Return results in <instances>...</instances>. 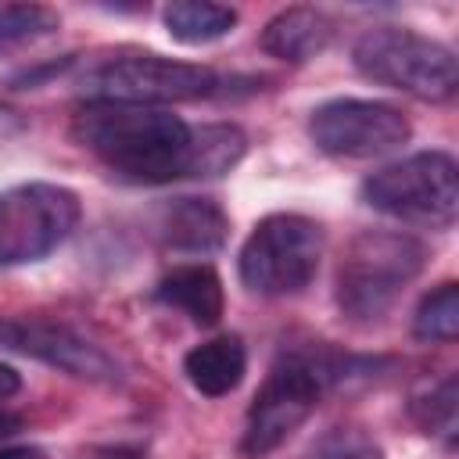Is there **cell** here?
Instances as JSON below:
<instances>
[{"instance_id": "ba28073f", "label": "cell", "mask_w": 459, "mask_h": 459, "mask_svg": "<svg viewBox=\"0 0 459 459\" xmlns=\"http://www.w3.org/2000/svg\"><path fill=\"white\" fill-rule=\"evenodd\" d=\"M79 222V197L57 183H22L0 194V265L47 258Z\"/></svg>"}, {"instance_id": "5b68a950", "label": "cell", "mask_w": 459, "mask_h": 459, "mask_svg": "<svg viewBox=\"0 0 459 459\" xmlns=\"http://www.w3.org/2000/svg\"><path fill=\"white\" fill-rule=\"evenodd\" d=\"M362 201L391 219L448 230L459 215V169L445 151H420L373 172Z\"/></svg>"}, {"instance_id": "44dd1931", "label": "cell", "mask_w": 459, "mask_h": 459, "mask_svg": "<svg viewBox=\"0 0 459 459\" xmlns=\"http://www.w3.org/2000/svg\"><path fill=\"white\" fill-rule=\"evenodd\" d=\"M0 459H47V452L36 445H11V448H0Z\"/></svg>"}, {"instance_id": "9a60e30c", "label": "cell", "mask_w": 459, "mask_h": 459, "mask_svg": "<svg viewBox=\"0 0 459 459\" xmlns=\"http://www.w3.org/2000/svg\"><path fill=\"white\" fill-rule=\"evenodd\" d=\"M161 22L176 43L201 47L215 43L237 25V11L226 4H208V0H176L161 11Z\"/></svg>"}, {"instance_id": "52a82bcc", "label": "cell", "mask_w": 459, "mask_h": 459, "mask_svg": "<svg viewBox=\"0 0 459 459\" xmlns=\"http://www.w3.org/2000/svg\"><path fill=\"white\" fill-rule=\"evenodd\" d=\"M86 100H115V104H169V100H197L219 93L222 79L208 65L172 61L161 54H129L93 65L82 75Z\"/></svg>"}, {"instance_id": "8fae6325", "label": "cell", "mask_w": 459, "mask_h": 459, "mask_svg": "<svg viewBox=\"0 0 459 459\" xmlns=\"http://www.w3.org/2000/svg\"><path fill=\"white\" fill-rule=\"evenodd\" d=\"M158 237L172 251L208 255V251H219L226 244L230 219L208 197H179L158 212Z\"/></svg>"}, {"instance_id": "d6986e66", "label": "cell", "mask_w": 459, "mask_h": 459, "mask_svg": "<svg viewBox=\"0 0 459 459\" xmlns=\"http://www.w3.org/2000/svg\"><path fill=\"white\" fill-rule=\"evenodd\" d=\"M305 459H384V448L359 427H337L323 434Z\"/></svg>"}, {"instance_id": "2e32d148", "label": "cell", "mask_w": 459, "mask_h": 459, "mask_svg": "<svg viewBox=\"0 0 459 459\" xmlns=\"http://www.w3.org/2000/svg\"><path fill=\"white\" fill-rule=\"evenodd\" d=\"M409 412L423 434H434V437L455 445V430H459V384H455V377H445L434 387H427L423 394H416L409 402Z\"/></svg>"}, {"instance_id": "30bf717a", "label": "cell", "mask_w": 459, "mask_h": 459, "mask_svg": "<svg viewBox=\"0 0 459 459\" xmlns=\"http://www.w3.org/2000/svg\"><path fill=\"white\" fill-rule=\"evenodd\" d=\"M0 344L22 355H32L68 377L93 380V384H115L122 377L118 362L82 333H75L65 323L50 319H0Z\"/></svg>"}, {"instance_id": "3957f363", "label": "cell", "mask_w": 459, "mask_h": 459, "mask_svg": "<svg viewBox=\"0 0 459 459\" xmlns=\"http://www.w3.org/2000/svg\"><path fill=\"white\" fill-rule=\"evenodd\" d=\"M423 262L427 247L409 233H359L337 265V308L355 323L380 319L420 276Z\"/></svg>"}, {"instance_id": "6da1fadb", "label": "cell", "mask_w": 459, "mask_h": 459, "mask_svg": "<svg viewBox=\"0 0 459 459\" xmlns=\"http://www.w3.org/2000/svg\"><path fill=\"white\" fill-rule=\"evenodd\" d=\"M72 136L129 183L190 179V126L172 111L86 100L72 118Z\"/></svg>"}, {"instance_id": "7a4b0ae2", "label": "cell", "mask_w": 459, "mask_h": 459, "mask_svg": "<svg viewBox=\"0 0 459 459\" xmlns=\"http://www.w3.org/2000/svg\"><path fill=\"white\" fill-rule=\"evenodd\" d=\"M348 359H333L326 351H290L283 355L269 377L262 380L247 420L240 434V455L244 459H262L276 452L319 405V394L326 384L348 377L344 373Z\"/></svg>"}, {"instance_id": "603a6c76", "label": "cell", "mask_w": 459, "mask_h": 459, "mask_svg": "<svg viewBox=\"0 0 459 459\" xmlns=\"http://www.w3.org/2000/svg\"><path fill=\"white\" fill-rule=\"evenodd\" d=\"M18 430H22V416L0 409V437H11V434H18Z\"/></svg>"}, {"instance_id": "5bb4252c", "label": "cell", "mask_w": 459, "mask_h": 459, "mask_svg": "<svg viewBox=\"0 0 459 459\" xmlns=\"http://www.w3.org/2000/svg\"><path fill=\"white\" fill-rule=\"evenodd\" d=\"M247 369V351L240 344V337H212L197 348L186 351L183 359V373L194 384V391L208 394V398H222L230 394Z\"/></svg>"}, {"instance_id": "ffe728a7", "label": "cell", "mask_w": 459, "mask_h": 459, "mask_svg": "<svg viewBox=\"0 0 459 459\" xmlns=\"http://www.w3.org/2000/svg\"><path fill=\"white\" fill-rule=\"evenodd\" d=\"M18 391H22V377H18V369H11L7 362H0V402L14 398Z\"/></svg>"}, {"instance_id": "7c38bea8", "label": "cell", "mask_w": 459, "mask_h": 459, "mask_svg": "<svg viewBox=\"0 0 459 459\" xmlns=\"http://www.w3.org/2000/svg\"><path fill=\"white\" fill-rule=\"evenodd\" d=\"M154 298L176 312H183L190 323L197 326H215L222 319V308H226V294H222V280L212 265H176L169 269L158 287H154Z\"/></svg>"}, {"instance_id": "277c9868", "label": "cell", "mask_w": 459, "mask_h": 459, "mask_svg": "<svg viewBox=\"0 0 459 459\" xmlns=\"http://www.w3.org/2000/svg\"><path fill=\"white\" fill-rule=\"evenodd\" d=\"M351 61L366 79L420 100H448L459 86L455 54L445 43L402 25H377L362 32Z\"/></svg>"}, {"instance_id": "ac0fdd59", "label": "cell", "mask_w": 459, "mask_h": 459, "mask_svg": "<svg viewBox=\"0 0 459 459\" xmlns=\"http://www.w3.org/2000/svg\"><path fill=\"white\" fill-rule=\"evenodd\" d=\"M57 29V14L39 4H0V50L39 39Z\"/></svg>"}, {"instance_id": "7402d4cb", "label": "cell", "mask_w": 459, "mask_h": 459, "mask_svg": "<svg viewBox=\"0 0 459 459\" xmlns=\"http://www.w3.org/2000/svg\"><path fill=\"white\" fill-rule=\"evenodd\" d=\"M18 129H22V115H18L14 108L0 104V136H7V133H18Z\"/></svg>"}, {"instance_id": "e0dca14e", "label": "cell", "mask_w": 459, "mask_h": 459, "mask_svg": "<svg viewBox=\"0 0 459 459\" xmlns=\"http://www.w3.org/2000/svg\"><path fill=\"white\" fill-rule=\"evenodd\" d=\"M412 333L420 341H441V344L455 341V333H459V287L452 280H445L423 294V301L412 316Z\"/></svg>"}, {"instance_id": "cb8c5ba5", "label": "cell", "mask_w": 459, "mask_h": 459, "mask_svg": "<svg viewBox=\"0 0 459 459\" xmlns=\"http://www.w3.org/2000/svg\"><path fill=\"white\" fill-rule=\"evenodd\" d=\"M93 459H140L136 452H122V448H115V452H100V455H93Z\"/></svg>"}, {"instance_id": "8992f818", "label": "cell", "mask_w": 459, "mask_h": 459, "mask_svg": "<svg viewBox=\"0 0 459 459\" xmlns=\"http://www.w3.org/2000/svg\"><path fill=\"white\" fill-rule=\"evenodd\" d=\"M323 258L319 222L276 212L265 215L240 247V283L262 298H287L312 283Z\"/></svg>"}, {"instance_id": "4fadbf2b", "label": "cell", "mask_w": 459, "mask_h": 459, "mask_svg": "<svg viewBox=\"0 0 459 459\" xmlns=\"http://www.w3.org/2000/svg\"><path fill=\"white\" fill-rule=\"evenodd\" d=\"M330 36H333V25H330V18L323 11H316V7H287L276 18H269V25L262 29V50L280 57V61L301 65V61L323 54Z\"/></svg>"}, {"instance_id": "9c48e42d", "label": "cell", "mask_w": 459, "mask_h": 459, "mask_svg": "<svg viewBox=\"0 0 459 459\" xmlns=\"http://www.w3.org/2000/svg\"><path fill=\"white\" fill-rule=\"evenodd\" d=\"M409 118L380 100L337 97L312 111L308 136L330 158H377L409 140Z\"/></svg>"}]
</instances>
